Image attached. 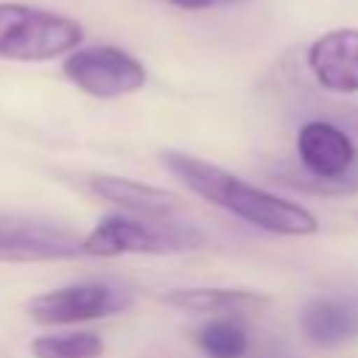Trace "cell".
Here are the masks:
<instances>
[{"instance_id":"obj_13","label":"cell","mask_w":358,"mask_h":358,"mask_svg":"<svg viewBox=\"0 0 358 358\" xmlns=\"http://www.w3.org/2000/svg\"><path fill=\"white\" fill-rule=\"evenodd\" d=\"M34 358H98L103 352V341L95 333H62V336H39L31 344Z\"/></svg>"},{"instance_id":"obj_6","label":"cell","mask_w":358,"mask_h":358,"mask_svg":"<svg viewBox=\"0 0 358 358\" xmlns=\"http://www.w3.org/2000/svg\"><path fill=\"white\" fill-rule=\"evenodd\" d=\"M131 305L126 288L109 282H73L45 291L28 302V316L39 324H73L120 313Z\"/></svg>"},{"instance_id":"obj_1","label":"cell","mask_w":358,"mask_h":358,"mask_svg":"<svg viewBox=\"0 0 358 358\" xmlns=\"http://www.w3.org/2000/svg\"><path fill=\"white\" fill-rule=\"evenodd\" d=\"M159 159L187 190L257 229L274 235H313L319 229L313 213H308L305 207L260 190L213 162H204L185 151H162Z\"/></svg>"},{"instance_id":"obj_10","label":"cell","mask_w":358,"mask_h":358,"mask_svg":"<svg viewBox=\"0 0 358 358\" xmlns=\"http://www.w3.org/2000/svg\"><path fill=\"white\" fill-rule=\"evenodd\" d=\"M162 302L190 313H213L229 319V316H255L266 310L271 299L249 288H171L168 294H162Z\"/></svg>"},{"instance_id":"obj_12","label":"cell","mask_w":358,"mask_h":358,"mask_svg":"<svg viewBox=\"0 0 358 358\" xmlns=\"http://www.w3.org/2000/svg\"><path fill=\"white\" fill-rule=\"evenodd\" d=\"M196 344L207 358H243L249 350V336L238 322L215 316L196 330Z\"/></svg>"},{"instance_id":"obj_4","label":"cell","mask_w":358,"mask_h":358,"mask_svg":"<svg viewBox=\"0 0 358 358\" xmlns=\"http://www.w3.org/2000/svg\"><path fill=\"white\" fill-rule=\"evenodd\" d=\"M81 235L70 227L22 213H0V263L67 260L84 255Z\"/></svg>"},{"instance_id":"obj_7","label":"cell","mask_w":358,"mask_h":358,"mask_svg":"<svg viewBox=\"0 0 358 358\" xmlns=\"http://www.w3.org/2000/svg\"><path fill=\"white\" fill-rule=\"evenodd\" d=\"M296 154L302 171L319 179H341L355 171V143L330 120H308L296 131Z\"/></svg>"},{"instance_id":"obj_8","label":"cell","mask_w":358,"mask_h":358,"mask_svg":"<svg viewBox=\"0 0 358 358\" xmlns=\"http://www.w3.org/2000/svg\"><path fill=\"white\" fill-rule=\"evenodd\" d=\"M308 67L316 81L341 95L358 92V28H336L308 48Z\"/></svg>"},{"instance_id":"obj_15","label":"cell","mask_w":358,"mask_h":358,"mask_svg":"<svg viewBox=\"0 0 358 358\" xmlns=\"http://www.w3.org/2000/svg\"><path fill=\"white\" fill-rule=\"evenodd\" d=\"M171 6H179L185 11H201V8H213V6H229V3H241V0H168Z\"/></svg>"},{"instance_id":"obj_16","label":"cell","mask_w":358,"mask_h":358,"mask_svg":"<svg viewBox=\"0 0 358 358\" xmlns=\"http://www.w3.org/2000/svg\"><path fill=\"white\" fill-rule=\"evenodd\" d=\"M347 123H350V126H352V129L358 131V109H352V112L347 115Z\"/></svg>"},{"instance_id":"obj_9","label":"cell","mask_w":358,"mask_h":358,"mask_svg":"<svg viewBox=\"0 0 358 358\" xmlns=\"http://www.w3.org/2000/svg\"><path fill=\"white\" fill-rule=\"evenodd\" d=\"M90 190L112 204H120L123 210H129L131 215H143V218H173V213L179 210V199L171 190L154 187V185H143L134 179H123V176H90L87 179Z\"/></svg>"},{"instance_id":"obj_2","label":"cell","mask_w":358,"mask_h":358,"mask_svg":"<svg viewBox=\"0 0 358 358\" xmlns=\"http://www.w3.org/2000/svg\"><path fill=\"white\" fill-rule=\"evenodd\" d=\"M201 246V232L173 218H143L112 213L103 215L95 229L81 241L84 255L115 257V255H168Z\"/></svg>"},{"instance_id":"obj_3","label":"cell","mask_w":358,"mask_h":358,"mask_svg":"<svg viewBox=\"0 0 358 358\" xmlns=\"http://www.w3.org/2000/svg\"><path fill=\"white\" fill-rule=\"evenodd\" d=\"M84 28L56 11L0 3V59L48 62L78 48Z\"/></svg>"},{"instance_id":"obj_5","label":"cell","mask_w":358,"mask_h":358,"mask_svg":"<svg viewBox=\"0 0 358 358\" xmlns=\"http://www.w3.org/2000/svg\"><path fill=\"white\" fill-rule=\"evenodd\" d=\"M62 70L81 92L92 98H120L145 84L143 62L115 45L70 50Z\"/></svg>"},{"instance_id":"obj_11","label":"cell","mask_w":358,"mask_h":358,"mask_svg":"<svg viewBox=\"0 0 358 358\" xmlns=\"http://www.w3.org/2000/svg\"><path fill=\"white\" fill-rule=\"evenodd\" d=\"M302 336L319 347H336L358 338V305L338 296H319L302 308Z\"/></svg>"},{"instance_id":"obj_14","label":"cell","mask_w":358,"mask_h":358,"mask_svg":"<svg viewBox=\"0 0 358 358\" xmlns=\"http://www.w3.org/2000/svg\"><path fill=\"white\" fill-rule=\"evenodd\" d=\"M277 182L296 187V190H305V193H322V196H338L341 193L344 196V193L358 190V168L341 179H319V176H310V173L296 171V168H282V171H277Z\"/></svg>"}]
</instances>
